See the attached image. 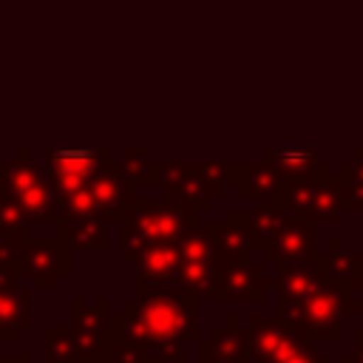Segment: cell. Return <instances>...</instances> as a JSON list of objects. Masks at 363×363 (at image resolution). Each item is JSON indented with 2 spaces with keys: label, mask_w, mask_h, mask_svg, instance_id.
Here are the masks:
<instances>
[{
  "label": "cell",
  "mask_w": 363,
  "mask_h": 363,
  "mask_svg": "<svg viewBox=\"0 0 363 363\" xmlns=\"http://www.w3.org/2000/svg\"><path fill=\"white\" fill-rule=\"evenodd\" d=\"M230 182L238 187V193L244 199H250L255 204H284L286 182L267 159L233 162V179Z\"/></svg>",
  "instance_id": "obj_11"
},
{
  "label": "cell",
  "mask_w": 363,
  "mask_h": 363,
  "mask_svg": "<svg viewBox=\"0 0 363 363\" xmlns=\"http://www.w3.org/2000/svg\"><path fill=\"white\" fill-rule=\"evenodd\" d=\"M23 233H11V230H0V269H17L20 272V264L23 261V247H26V238L20 241Z\"/></svg>",
  "instance_id": "obj_20"
},
{
  "label": "cell",
  "mask_w": 363,
  "mask_h": 363,
  "mask_svg": "<svg viewBox=\"0 0 363 363\" xmlns=\"http://www.w3.org/2000/svg\"><path fill=\"white\" fill-rule=\"evenodd\" d=\"M119 164L125 167V173L133 179V182H156L159 179V164L150 162V156L145 150H125V156L119 159Z\"/></svg>",
  "instance_id": "obj_19"
},
{
  "label": "cell",
  "mask_w": 363,
  "mask_h": 363,
  "mask_svg": "<svg viewBox=\"0 0 363 363\" xmlns=\"http://www.w3.org/2000/svg\"><path fill=\"white\" fill-rule=\"evenodd\" d=\"M0 230H11V233H26L28 230V218L11 201V196L6 190L0 193Z\"/></svg>",
  "instance_id": "obj_21"
},
{
  "label": "cell",
  "mask_w": 363,
  "mask_h": 363,
  "mask_svg": "<svg viewBox=\"0 0 363 363\" xmlns=\"http://www.w3.org/2000/svg\"><path fill=\"white\" fill-rule=\"evenodd\" d=\"M196 312L199 298L184 289H153L142 292L136 303H128L119 318L111 323V335L116 340L139 346L147 357L156 352H167L170 357H184L182 340L187 335L196 337Z\"/></svg>",
  "instance_id": "obj_1"
},
{
  "label": "cell",
  "mask_w": 363,
  "mask_h": 363,
  "mask_svg": "<svg viewBox=\"0 0 363 363\" xmlns=\"http://www.w3.org/2000/svg\"><path fill=\"white\" fill-rule=\"evenodd\" d=\"M264 159L284 176V182L306 179L326 164L315 147H267Z\"/></svg>",
  "instance_id": "obj_17"
},
{
  "label": "cell",
  "mask_w": 363,
  "mask_h": 363,
  "mask_svg": "<svg viewBox=\"0 0 363 363\" xmlns=\"http://www.w3.org/2000/svg\"><path fill=\"white\" fill-rule=\"evenodd\" d=\"M3 190L28 221H54L60 216V201L48 182V173L31 159V150H23L20 159L6 162Z\"/></svg>",
  "instance_id": "obj_5"
},
{
  "label": "cell",
  "mask_w": 363,
  "mask_h": 363,
  "mask_svg": "<svg viewBox=\"0 0 363 363\" xmlns=\"http://www.w3.org/2000/svg\"><path fill=\"white\" fill-rule=\"evenodd\" d=\"M0 363H31V360L28 357H9L6 354V357H0Z\"/></svg>",
  "instance_id": "obj_24"
},
{
  "label": "cell",
  "mask_w": 363,
  "mask_h": 363,
  "mask_svg": "<svg viewBox=\"0 0 363 363\" xmlns=\"http://www.w3.org/2000/svg\"><path fill=\"white\" fill-rule=\"evenodd\" d=\"M284 207L298 213L301 218L318 224H340L346 216V176L343 170H329L323 164L318 173L286 182Z\"/></svg>",
  "instance_id": "obj_4"
},
{
  "label": "cell",
  "mask_w": 363,
  "mask_h": 363,
  "mask_svg": "<svg viewBox=\"0 0 363 363\" xmlns=\"http://www.w3.org/2000/svg\"><path fill=\"white\" fill-rule=\"evenodd\" d=\"M133 264H136L139 295L142 292H153V289H167L173 284V275H176L179 247L176 244H162V247L145 250Z\"/></svg>",
  "instance_id": "obj_14"
},
{
  "label": "cell",
  "mask_w": 363,
  "mask_h": 363,
  "mask_svg": "<svg viewBox=\"0 0 363 363\" xmlns=\"http://www.w3.org/2000/svg\"><path fill=\"white\" fill-rule=\"evenodd\" d=\"M343 315H352V286L326 281L303 298H281L275 318L306 340L337 343L343 337Z\"/></svg>",
  "instance_id": "obj_2"
},
{
  "label": "cell",
  "mask_w": 363,
  "mask_h": 363,
  "mask_svg": "<svg viewBox=\"0 0 363 363\" xmlns=\"http://www.w3.org/2000/svg\"><path fill=\"white\" fill-rule=\"evenodd\" d=\"M20 269L28 275L34 286H48L54 289L62 275L71 272L68 261V241L60 238H28L23 247V261Z\"/></svg>",
  "instance_id": "obj_10"
},
{
  "label": "cell",
  "mask_w": 363,
  "mask_h": 363,
  "mask_svg": "<svg viewBox=\"0 0 363 363\" xmlns=\"http://www.w3.org/2000/svg\"><path fill=\"white\" fill-rule=\"evenodd\" d=\"M252 363H329L306 337L278 318L252 315Z\"/></svg>",
  "instance_id": "obj_6"
},
{
  "label": "cell",
  "mask_w": 363,
  "mask_h": 363,
  "mask_svg": "<svg viewBox=\"0 0 363 363\" xmlns=\"http://www.w3.org/2000/svg\"><path fill=\"white\" fill-rule=\"evenodd\" d=\"M340 170L346 176V213H363V145L349 159H343Z\"/></svg>",
  "instance_id": "obj_18"
},
{
  "label": "cell",
  "mask_w": 363,
  "mask_h": 363,
  "mask_svg": "<svg viewBox=\"0 0 363 363\" xmlns=\"http://www.w3.org/2000/svg\"><path fill=\"white\" fill-rule=\"evenodd\" d=\"M108 153L99 147H54L45 156V173L57 193V201L88 187L105 167Z\"/></svg>",
  "instance_id": "obj_7"
},
{
  "label": "cell",
  "mask_w": 363,
  "mask_h": 363,
  "mask_svg": "<svg viewBox=\"0 0 363 363\" xmlns=\"http://www.w3.org/2000/svg\"><path fill=\"white\" fill-rule=\"evenodd\" d=\"M329 278L320 272V267L312 261L295 264V267H278V272L269 278V286L278 292V298H303L312 289L323 286Z\"/></svg>",
  "instance_id": "obj_16"
},
{
  "label": "cell",
  "mask_w": 363,
  "mask_h": 363,
  "mask_svg": "<svg viewBox=\"0 0 363 363\" xmlns=\"http://www.w3.org/2000/svg\"><path fill=\"white\" fill-rule=\"evenodd\" d=\"M227 323L201 343V363H252V329L238 326V315H230Z\"/></svg>",
  "instance_id": "obj_12"
},
{
  "label": "cell",
  "mask_w": 363,
  "mask_h": 363,
  "mask_svg": "<svg viewBox=\"0 0 363 363\" xmlns=\"http://www.w3.org/2000/svg\"><path fill=\"white\" fill-rule=\"evenodd\" d=\"M3 182H6V162H0V193H3Z\"/></svg>",
  "instance_id": "obj_25"
},
{
  "label": "cell",
  "mask_w": 363,
  "mask_h": 363,
  "mask_svg": "<svg viewBox=\"0 0 363 363\" xmlns=\"http://www.w3.org/2000/svg\"><path fill=\"white\" fill-rule=\"evenodd\" d=\"M190 207L184 201H130L125 213V258L136 261L145 250L176 244V238L187 227Z\"/></svg>",
  "instance_id": "obj_3"
},
{
  "label": "cell",
  "mask_w": 363,
  "mask_h": 363,
  "mask_svg": "<svg viewBox=\"0 0 363 363\" xmlns=\"http://www.w3.org/2000/svg\"><path fill=\"white\" fill-rule=\"evenodd\" d=\"M315 264L320 267V272L340 286H352V281L357 275H363V250H346L343 238H329L326 250H315Z\"/></svg>",
  "instance_id": "obj_15"
},
{
  "label": "cell",
  "mask_w": 363,
  "mask_h": 363,
  "mask_svg": "<svg viewBox=\"0 0 363 363\" xmlns=\"http://www.w3.org/2000/svg\"><path fill=\"white\" fill-rule=\"evenodd\" d=\"M269 286V278L264 272V264L258 261H224L216 258L213 286L210 298L216 301H252L258 303Z\"/></svg>",
  "instance_id": "obj_8"
},
{
  "label": "cell",
  "mask_w": 363,
  "mask_h": 363,
  "mask_svg": "<svg viewBox=\"0 0 363 363\" xmlns=\"http://www.w3.org/2000/svg\"><path fill=\"white\" fill-rule=\"evenodd\" d=\"M340 363H363V326L354 329V349L340 354Z\"/></svg>",
  "instance_id": "obj_22"
},
{
  "label": "cell",
  "mask_w": 363,
  "mask_h": 363,
  "mask_svg": "<svg viewBox=\"0 0 363 363\" xmlns=\"http://www.w3.org/2000/svg\"><path fill=\"white\" fill-rule=\"evenodd\" d=\"M258 250L264 252V261H269L275 267H295V264L312 261V255L318 250V227L312 221L295 216L278 233L264 238Z\"/></svg>",
  "instance_id": "obj_9"
},
{
  "label": "cell",
  "mask_w": 363,
  "mask_h": 363,
  "mask_svg": "<svg viewBox=\"0 0 363 363\" xmlns=\"http://www.w3.org/2000/svg\"><path fill=\"white\" fill-rule=\"evenodd\" d=\"M213 235H216V258L224 261H247L252 250H258L250 213H230L224 224L213 227Z\"/></svg>",
  "instance_id": "obj_13"
},
{
  "label": "cell",
  "mask_w": 363,
  "mask_h": 363,
  "mask_svg": "<svg viewBox=\"0 0 363 363\" xmlns=\"http://www.w3.org/2000/svg\"><path fill=\"white\" fill-rule=\"evenodd\" d=\"M352 315H363V275L352 281Z\"/></svg>",
  "instance_id": "obj_23"
}]
</instances>
